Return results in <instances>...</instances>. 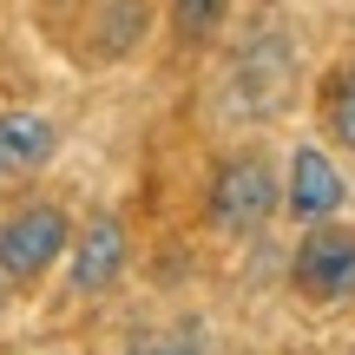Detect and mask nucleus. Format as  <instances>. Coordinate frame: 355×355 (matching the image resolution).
I'll return each instance as SVG.
<instances>
[{
	"instance_id": "f257e3e1",
	"label": "nucleus",
	"mask_w": 355,
	"mask_h": 355,
	"mask_svg": "<svg viewBox=\"0 0 355 355\" xmlns=\"http://www.w3.org/2000/svg\"><path fill=\"white\" fill-rule=\"evenodd\" d=\"M73 243L60 204H20L13 217H0V277L7 283H40Z\"/></svg>"
},
{
	"instance_id": "f03ea898",
	"label": "nucleus",
	"mask_w": 355,
	"mask_h": 355,
	"mask_svg": "<svg viewBox=\"0 0 355 355\" xmlns=\"http://www.w3.org/2000/svg\"><path fill=\"white\" fill-rule=\"evenodd\" d=\"M296 290L309 296V303H343L355 296V230H309L303 243H296V263H290Z\"/></svg>"
},
{
	"instance_id": "7ed1b4c3",
	"label": "nucleus",
	"mask_w": 355,
	"mask_h": 355,
	"mask_svg": "<svg viewBox=\"0 0 355 355\" xmlns=\"http://www.w3.org/2000/svg\"><path fill=\"white\" fill-rule=\"evenodd\" d=\"M283 204V191H277V171L263 165V158H230L224 171H217V184H211V217L224 230H257L270 211Z\"/></svg>"
},
{
	"instance_id": "20e7f679",
	"label": "nucleus",
	"mask_w": 355,
	"mask_h": 355,
	"mask_svg": "<svg viewBox=\"0 0 355 355\" xmlns=\"http://www.w3.org/2000/svg\"><path fill=\"white\" fill-rule=\"evenodd\" d=\"M290 79H296V53L283 46L277 33H263L237 60V73H230V112H243V119L277 112V105L290 99Z\"/></svg>"
},
{
	"instance_id": "39448f33",
	"label": "nucleus",
	"mask_w": 355,
	"mask_h": 355,
	"mask_svg": "<svg viewBox=\"0 0 355 355\" xmlns=\"http://www.w3.org/2000/svg\"><path fill=\"white\" fill-rule=\"evenodd\" d=\"M66 257H73V290L79 296L112 290L119 270H125V224H119V217H92V224L66 243Z\"/></svg>"
},
{
	"instance_id": "423d86ee",
	"label": "nucleus",
	"mask_w": 355,
	"mask_h": 355,
	"mask_svg": "<svg viewBox=\"0 0 355 355\" xmlns=\"http://www.w3.org/2000/svg\"><path fill=\"white\" fill-rule=\"evenodd\" d=\"M343 198H349L343 171H336L316 145L290 158V191H283V204H290L296 217H336V211H343Z\"/></svg>"
},
{
	"instance_id": "0eeeda50",
	"label": "nucleus",
	"mask_w": 355,
	"mask_h": 355,
	"mask_svg": "<svg viewBox=\"0 0 355 355\" xmlns=\"http://www.w3.org/2000/svg\"><path fill=\"white\" fill-rule=\"evenodd\" d=\"M60 152V132L40 112H0V178H26Z\"/></svg>"
},
{
	"instance_id": "6e6552de",
	"label": "nucleus",
	"mask_w": 355,
	"mask_h": 355,
	"mask_svg": "<svg viewBox=\"0 0 355 355\" xmlns=\"http://www.w3.org/2000/svg\"><path fill=\"white\" fill-rule=\"evenodd\" d=\"M224 7L230 0H171V26L184 40H211L217 26H224Z\"/></svg>"
},
{
	"instance_id": "1a4fd4ad",
	"label": "nucleus",
	"mask_w": 355,
	"mask_h": 355,
	"mask_svg": "<svg viewBox=\"0 0 355 355\" xmlns=\"http://www.w3.org/2000/svg\"><path fill=\"white\" fill-rule=\"evenodd\" d=\"M329 132L343 145H355V66L336 79V92H329Z\"/></svg>"
},
{
	"instance_id": "9d476101",
	"label": "nucleus",
	"mask_w": 355,
	"mask_h": 355,
	"mask_svg": "<svg viewBox=\"0 0 355 355\" xmlns=\"http://www.w3.org/2000/svg\"><path fill=\"white\" fill-rule=\"evenodd\" d=\"M125 355H204V343L191 329H171V336H145V343H132Z\"/></svg>"
}]
</instances>
